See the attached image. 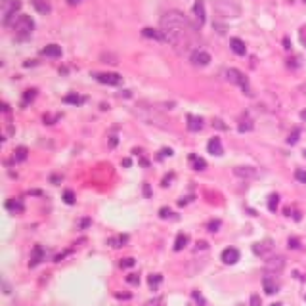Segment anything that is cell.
<instances>
[{
	"instance_id": "obj_1",
	"label": "cell",
	"mask_w": 306,
	"mask_h": 306,
	"mask_svg": "<svg viewBox=\"0 0 306 306\" xmlns=\"http://www.w3.org/2000/svg\"><path fill=\"white\" fill-rule=\"evenodd\" d=\"M161 33L176 54L190 56L199 48V27L178 10H170L161 18Z\"/></svg>"
},
{
	"instance_id": "obj_2",
	"label": "cell",
	"mask_w": 306,
	"mask_h": 306,
	"mask_svg": "<svg viewBox=\"0 0 306 306\" xmlns=\"http://www.w3.org/2000/svg\"><path fill=\"white\" fill-rule=\"evenodd\" d=\"M134 113L144 121L147 125H155V126H161V128H170V125L163 119L161 115L157 113L155 108H145V106H138V109H134Z\"/></svg>"
},
{
	"instance_id": "obj_3",
	"label": "cell",
	"mask_w": 306,
	"mask_h": 306,
	"mask_svg": "<svg viewBox=\"0 0 306 306\" xmlns=\"http://www.w3.org/2000/svg\"><path fill=\"white\" fill-rule=\"evenodd\" d=\"M33 31H35V21L31 16H18V19L14 21V33L18 36L19 40H27V38H31L33 35Z\"/></svg>"
},
{
	"instance_id": "obj_4",
	"label": "cell",
	"mask_w": 306,
	"mask_h": 306,
	"mask_svg": "<svg viewBox=\"0 0 306 306\" xmlns=\"http://www.w3.org/2000/svg\"><path fill=\"white\" fill-rule=\"evenodd\" d=\"M226 79L232 83V84H237L243 94H247V96H252V90H251V84H249V79L243 75V73L239 71V69H226Z\"/></svg>"
},
{
	"instance_id": "obj_5",
	"label": "cell",
	"mask_w": 306,
	"mask_h": 306,
	"mask_svg": "<svg viewBox=\"0 0 306 306\" xmlns=\"http://www.w3.org/2000/svg\"><path fill=\"white\" fill-rule=\"evenodd\" d=\"M21 8V2L19 0H4L2 2V23L4 25H10L14 19H16V12Z\"/></svg>"
},
{
	"instance_id": "obj_6",
	"label": "cell",
	"mask_w": 306,
	"mask_h": 306,
	"mask_svg": "<svg viewBox=\"0 0 306 306\" xmlns=\"http://www.w3.org/2000/svg\"><path fill=\"white\" fill-rule=\"evenodd\" d=\"M283 268H285V258L281 254H272L264 262V270L270 272V274H279Z\"/></svg>"
},
{
	"instance_id": "obj_7",
	"label": "cell",
	"mask_w": 306,
	"mask_h": 306,
	"mask_svg": "<svg viewBox=\"0 0 306 306\" xmlns=\"http://www.w3.org/2000/svg\"><path fill=\"white\" fill-rule=\"evenodd\" d=\"M262 289L266 295H276L279 291V279H278V274H270L266 272L264 278H262Z\"/></svg>"
},
{
	"instance_id": "obj_8",
	"label": "cell",
	"mask_w": 306,
	"mask_h": 306,
	"mask_svg": "<svg viewBox=\"0 0 306 306\" xmlns=\"http://www.w3.org/2000/svg\"><path fill=\"white\" fill-rule=\"evenodd\" d=\"M94 79L108 86H119L123 83V77L119 73H94Z\"/></svg>"
},
{
	"instance_id": "obj_9",
	"label": "cell",
	"mask_w": 306,
	"mask_h": 306,
	"mask_svg": "<svg viewBox=\"0 0 306 306\" xmlns=\"http://www.w3.org/2000/svg\"><path fill=\"white\" fill-rule=\"evenodd\" d=\"M252 252H254L256 256L268 258V256H272V252H274V241H272V239H262V241L254 243V245H252Z\"/></svg>"
},
{
	"instance_id": "obj_10",
	"label": "cell",
	"mask_w": 306,
	"mask_h": 306,
	"mask_svg": "<svg viewBox=\"0 0 306 306\" xmlns=\"http://www.w3.org/2000/svg\"><path fill=\"white\" fill-rule=\"evenodd\" d=\"M190 61H192V65H195V67H207V65L211 63V54L205 52L203 48H197V50H194V52L190 54Z\"/></svg>"
},
{
	"instance_id": "obj_11",
	"label": "cell",
	"mask_w": 306,
	"mask_h": 306,
	"mask_svg": "<svg viewBox=\"0 0 306 306\" xmlns=\"http://www.w3.org/2000/svg\"><path fill=\"white\" fill-rule=\"evenodd\" d=\"M234 174L237 178H243V180H256L260 176L258 168H254V167H235Z\"/></svg>"
},
{
	"instance_id": "obj_12",
	"label": "cell",
	"mask_w": 306,
	"mask_h": 306,
	"mask_svg": "<svg viewBox=\"0 0 306 306\" xmlns=\"http://www.w3.org/2000/svg\"><path fill=\"white\" fill-rule=\"evenodd\" d=\"M220 258H222L224 264H235V262L239 260V251H237L235 247H228V249L222 251Z\"/></svg>"
},
{
	"instance_id": "obj_13",
	"label": "cell",
	"mask_w": 306,
	"mask_h": 306,
	"mask_svg": "<svg viewBox=\"0 0 306 306\" xmlns=\"http://www.w3.org/2000/svg\"><path fill=\"white\" fill-rule=\"evenodd\" d=\"M194 16H195V25L201 27L205 23V2L203 0H195V4H194Z\"/></svg>"
},
{
	"instance_id": "obj_14",
	"label": "cell",
	"mask_w": 306,
	"mask_h": 306,
	"mask_svg": "<svg viewBox=\"0 0 306 306\" xmlns=\"http://www.w3.org/2000/svg\"><path fill=\"white\" fill-rule=\"evenodd\" d=\"M207 149H209V153H211V155H216V157H220V155L224 153L222 144H220V138H211V140H209V144H207Z\"/></svg>"
},
{
	"instance_id": "obj_15",
	"label": "cell",
	"mask_w": 306,
	"mask_h": 306,
	"mask_svg": "<svg viewBox=\"0 0 306 306\" xmlns=\"http://www.w3.org/2000/svg\"><path fill=\"white\" fill-rule=\"evenodd\" d=\"M31 4L35 6L36 12H38V14H42V16L50 14V10H52V6H50V0H31Z\"/></svg>"
},
{
	"instance_id": "obj_16",
	"label": "cell",
	"mask_w": 306,
	"mask_h": 306,
	"mask_svg": "<svg viewBox=\"0 0 306 306\" xmlns=\"http://www.w3.org/2000/svg\"><path fill=\"white\" fill-rule=\"evenodd\" d=\"M42 258H44V251H42V247H40V245H35V249H33V256H31V260H29V266H31V268H35L36 264H40V262H42Z\"/></svg>"
},
{
	"instance_id": "obj_17",
	"label": "cell",
	"mask_w": 306,
	"mask_h": 306,
	"mask_svg": "<svg viewBox=\"0 0 306 306\" xmlns=\"http://www.w3.org/2000/svg\"><path fill=\"white\" fill-rule=\"evenodd\" d=\"M188 128L192 132H199L203 128V119L201 117H195V115H188Z\"/></svg>"
},
{
	"instance_id": "obj_18",
	"label": "cell",
	"mask_w": 306,
	"mask_h": 306,
	"mask_svg": "<svg viewBox=\"0 0 306 306\" xmlns=\"http://www.w3.org/2000/svg\"><path fill=\"white\" fill-rule=\"evenodd\" d=\"M230 48H232L237 56H245V52H247L245 42H243V40H239V38H232V40H230Z\"/></svg>"
},
{
	"instance_id": "obj_19",
	"label": "cell",
	"mask_w": 306,
	"mask_h": 306,
	"mask_svg": "<svg viewBox=\"0 0 306 306\" xmlns=\"http://www.w3.org/2000/svg\"><path fill=\"white\" fill-rule=\"evenodd\" d=\"M42 54L48 57H61V46L57 44H48L46 48H42Z\"/></svg>"
},
{
	"instance_id": "obj_20",
	"label": "cell",
	"mask_w": 306,
	"mask_h": 306,
	"mask_svg": "<svg viewBox=\"0 0 306 306\" xmlns=\"http://www.w3.org/2000/svg\"><path fill=\"white\" fill-rule=\"evenodd\" d=\"M190 163H192L194 170H205V168H207L205 159H201V157H197V155H190Z\"/></svg>"
},
{
	"instance_id": "obj_21",
	"label": "cell",
	"mask_w": 306,
	"mask_h": 306,
	"mask_svg": "<svg viewBox=\"0 0 306 306\" xmlns=\"http://www.w3.org/2000/svg\"><path fill=\"white\" fill-rule=\"evenodd\" d=\"M63 102H65V104H73V106H81V104H84V102H86V98L77 96V94H69V96H65V98H63Z\"/></svg>"
},
{
	"instance_id": "obj_22",
	"label": "cell",
	"mask_w": 306,
	"mask_h": 306,
	"mask_svg": "<svg viewBox=\"0 0 306 306\" xmlns=\"http://www.w3.org/2000/svg\"><path fill=\"white\" fill-rule=\"evenodd\" d=\"M188 241H190V239H188V235L178 234L176 235V241H174V251H182V249L188 245Z\"/></svg>"
},
{
	"instance_id": "obj_23",
	"label": "cell",
	"mask_w": 306,
	"mask_h": 306,
	"mask_svg": "<svg viewBox=\"0 0 306 306\" xmlns=\"http://www.w3.org/2000/svg\"><path fill=\"white\" fill-rule=\"evenodd\" d=\"M142 33H144V36H147V38H155V40H165V36H163L161 31H155V29H149V27H145Z\"/></svg>"
},
{
	"instance_id": "obj_24",
	"label": "cell",
	"mask_w": 306,
	"mask_h": 306,
	"mask_svg": "<svg viewBox=\"0 0 306 306\" xmlns=\"http://www.w3.org/2000/svg\"><path fill=\"white\" fill-rule=\"evenodd\" d=\"M6 209H8V211H12V213H21V211H23V203H21V201H14V199H10V201L6 203Z\"/></svg>"
},
{
	"instance_id": "obj_25",
	"label": "cell",
	"mask_w": 306,
	"mask_h": 306,
	"mask_svg": "<svg viewBox=\"0 0 306 306\" xmlns=\"http://www.w3.org/2000/svg\"><path fill=\"white\" fill-rule=\"evenodd\" d=\"M161 281H163V276H161V274H151V276L147 278V283H149V287H151V289H157Z\"/></svg>"
},
{
	"instance_id": "obj_26",
	"label": "cell",
	"mask_w": 306,
	"mask_h": 306,
	"mask_svg": "<svg viewBox=\"0 0 306 306\" xmlns=\"http://www.w3.org/2000/svg\"><path fill=\"white\" fill-rule=\"evenodd\" d=\"M27 153H29V151H27V147H18V149H16V151H14V161H25V159H27Z\"/></svg>"
},
{
	"instance_id": "obj_27",
	"label": "cell",
	"mask_w": 306,
	"mask_h": 306,
	"mask_svg": "<svg viewBox=\"0 0 306 306\" xmlns=\"http://www.w3.org/2000/svg\"><path fill=\"white\" fill-rule=\"evenodd\" d=\"M126 239H128L126 235H119V237H111L108 243L111 245V247H123V245L126 243Z\"/></svg>"
},
{
	"instance_id": "obj_28",
	"label": "cell",
	"mask_w": 306,
	"mask_h": 306,
	"mask_svg": "<svg viewBox=\"0 0 306 306\" xmlns=\"http://www.w3.org/2000/svg\"><path fill=\"white\" fill-rule=\"evenodd\" d=\"M278 205H279V195H278V194H272L270 197H268V209L274 213V211L278 209Z\"/></svg>"
},
{
	"instance_id": "obj_29",
	"label": "cell",
	"mask_w": 306,
	"mask_h": 306,
	"mask_svg": "<svg viewBox=\"0 0 306 306\" xmlns=\"http://www.w3.org/2000/svg\"><path fill=\"white\" fill-rule=\"evenodd\" d=\"M252 128H254V125H252L251 119H243L241 125H239V132H249V130H252Z\"/></svg>"
},
{
	"instance_id": "obj_30",
	"label": "cell",
	"mask_w": 306,
	"mask_h": 306,
	"mask_svg": "<svg viewBox=\"0 0 306 306\" xmlns=\"http://www.w3.org/2000/svg\"><path fill=\"white\" fill-rule=\"evenodd\" d=\"M36 96V90L35 88H31V90H25V96H23V106L25 104H29V102H33Z\"/></svg>"
},
{
	"instance_id": "obj_31",
	"label": "cell",
	"mask_w": 306,
	"mask_h": 306,
	"mask_svg": "<svg viewBox=\"0 0 306 306\" xmlns=\"http://www.w3.org/2000/svg\"><path fill=\"white\" fill-rule=\"evenodd\" d=\"M295 178L301 182V184H306V170L305 168H297V170H295Z\"/></svg>"
},
{
	"instance_id": "obj_32",
	"label": "cell",
	"mask_w": 306,
	"mask_h": 306,
	"mask_svg": "<svg viewBox=\"0 0 306 306\" xmlns=\"http://www.w3.org/2000/svg\"><path fill=\"white\" fill-rule=\"evenodd\" d=\"M299 134H301V130H299V128H295V130H293V134H291V136L287 138L289 144H291V145L297 144V142H299Z\"/></svg>"
},
{
	"instance_id": "obj_33",
	"label": "cell",
	"mask_w": 306,
	"mask_h": 306,
	"mask_svg": "<svg viewBox=\"0 0 306 306\" xmlns=\"http://www.w3.org/2000/svg\"><path fill=\"white\" fill-rule=\"evenodd\" d=\"M63 201H65L67 205H73V203H75V194H73L71 190H67V192L63 194Z\"/></svg>"
},
{
	"instance_id": "obj_34",
	"label": "cell",
	"mask_w": 306,
	"mask_h": 306,
	"mask_svg": "<svg viewBox=\"0 0 306 306\" xmlns=\"http://www.w3.org/2000/svg\"><path fill=\"white\" fill-rule=\"evenodd\" d=\"M165 303H163L161 297H155V299H151V301H147L144 306H163Z\"/></svg>"
},
{
	"instance_id": "obj_35",
	"label": "cell",
	"mask_w": 306,
	"mask_h": 306,
	"mask_svg": "<svg viewBox=\"0 0 306 306\" xmlns=\"http://www.w3.org/2000/svg\"><path fill=\"white\" fill-rule=\"evenodd\" d=\"M126 281H128L130 285H138V283H140V276H136V274H130V276L126 278Z\"/></svg>"
},
{
	"instance_id": "obj_36",
	"label": "cell",
	"mask_w": 306,
	"mask_h": 306,
	"mask_svg": "<svg viewBox=\"0 0 306 306\" xmlns=\"http://www.w3.org/2000/svg\"><path fill=\"white\" fill-rule=\"evenodd\" d=\"M218 228H220V220H211L209 222V232H218Z\"/></svg>"
},
{
	"instance_id": "obj_37",
	"label": "cell",
	"mask_w": 306,
	"mask_h": 306,
	"mask_svg": "<svg viewBox=\"0 0 306 306\" xmlns=\"http://www.w3.org/2000/svg\"><path fill=\"white\" fill-rule=\"evenodd\" d=\"M289 247L291 249H301V241L297 237H289Z\"/></svg>"
},
{
	"instance_id": "obj_38",
	"label": "cell",
	"mask_w": 306,
	"mask_h": 306,
	"mask_svg": "<svg viewBox=\"0 0 306 306\" xmlns=\"http://www.w3.org/2000/svg\"><path fill=\"white\" fill-rule=\"evenodd\" d=\"M159 216H161V218H172V211L167 209V207H163L161 211H159Z\"/></svg>"
},
{
	"instance_id": "obj_39",
	"label": "cell",
	"mask_w": 306,
	"mask_h": 306,
	"mask_svg": "<svg viewBox=\"0 0 306 306\" xmlns=\"http://www.w3.org/2000/svg\"><path fill=\"white\" fill-rule=\"evenodd\" d=\"M130 266H134V258H125V260H121V268H130Z\"/></svg>"
},
{
	"instance_id": "obj_40",
	"label": "cell",
	"mask_w": 306,
	"mask_h": 306,
	"mask_svg": "<svg viewBox=\"0 0 306 306\" xmlns=\"http://www.w3.org/2000/svg\"><path fill=\"white\" fill-rule=\"evenodd\" d=\"M260 303H262V301H260V297H258V295H252L251 297V306H260Z\"/></svg>"
},
{
	"instance_id": "obj_41",
	"label": "cell",
	"mask_w": 306,
	"mask_h": 306,
	"mask_svg": "<svg viewBox=\"0 0 306 306\" xmlns=\"http://www.w3.org/2000/svg\"><path fill=\"white\" fill-rule=\"evenodd\" d=\"M192 297H194V299H195V301H197L199 305H205V301H203V297H201V295H199L197 291H194V293H192Z\"/></svg>"
},
{
	"instance_id": "obj_42",
	"label": "cell",
	"mask_w": 306,
	"mask_h": 306,
	"mask_svg": "<svg viewBox=\"0 0 306 306\" xmlns=\"http://www.w3.org/2000/svg\"><path fill=\"white\" fill-rule=\"evenodd\" d=\"M301 42H303V44L306 46V27H303V29H301Z\"/></svg>"
},
{
	"instance_id": "obj_43",
	"label": "cell",
	"mask_w": 306,
	"mask_h": 306,
	"mask_svg": "<svg viewBox=\"0 0 306 306\" xmlns=\"http://www.w3.org/2000/svg\"><path fill=\"white\" fill-rule=\"evenodd\" d=\"M161 157H172V149H163Z\"/></svg>"
},
{
	"instance_id": "obj_44",
	"label": "cell",
	"mask_w": 306,
	"mask_h": 306,
	"mask_svg": "<svg viewBox=\"0 0 306 306\" xmlns=\"http://www.w3.org/2000/svg\"><path fill=\"white\" fill-rule=\"evenodd\" d=\"M299 92H301V94H305V96H306V83H303V84L299 86Z\"/></svg>"
},
{
	"instance_id": "obj_45",
	"label": "cell",
	"mask_w": 306,
	"mask_h": 306,
	"mask_svg": "<svg viewBox=\"0 0 306 306\" xmlns=\"http://www.w3.org/2000/svg\"><path fill=\"white\" fill-rule=\"evenodd\" d=\"M79 2H83V0H67L69 6H75V4H79Z\"/></svg>"
},
{
	"instance_id": "obj_46",
	"label": "cell",
	"mask_w": 306,
	"mask_h": 306,
	"mask_svg": "<svg viewBox=\"0 0 306 306\" xmlns=\"http://www.w3.org/2000/svg\"><path fill=\"white\" fill-rule=\"evenodd\" d=\"M301 119H303V121H306V109H303V111H301Z\"/></svg>"
},
{
	"instance_id": "obj_47",
	"label": "cell",
	"mask_w": 306,
	"mask_h": 306,
	"mask_svg": "<svg viewBox=\"0 0 306 306\" xmlns=\"http://www.w3.org/2000/svg\"><path fill=\"white\" fill-rule=\"evenodd\" d=\"M111 145H117V136H111Z\"/></svg>"
},
{
	"instance_id": "obj_48",
	"label": "cell",
	"mask_w": 306,
	"mask_h": 306,
	"mask_svg": "<svg viewBox=\"0 0 306 306\" xmlns=\"http://www.w3.org/2000/svg\"><path fill=\"white\" fill-rule=\"evenodd\" d=\"M270 306H283L281 303H274V305H270Z\"/></svg>"
},
{
	"instance_id": "obj_49",
	"label": "cell",
	"mask_w": 306,
	"mask_h": 306,
	"mask_svg": "<svg viewBox=\"0 0 306 306\" xmlns=\"http://www.w3.org/2000/svg\"><path fill=\"white\" fill-rule=\"evenodd\" d=\"M305 159H306V151H305Z\"/></svg>"
},
{
	"instance_id": "obj_50",
	"label": "cell",
	"mask_w": 306,
	"mask_h": 306,
	"mask_svg": "<svg viewBox=\"0 0 306 306\" xmlns=\"http://www.w3.org/2000/svg\"><path fill=\"white\" fill-rule=\"evenodd\" d=\"M305 301H306V295H305Z\"/></svg>"
}]
</instances>
